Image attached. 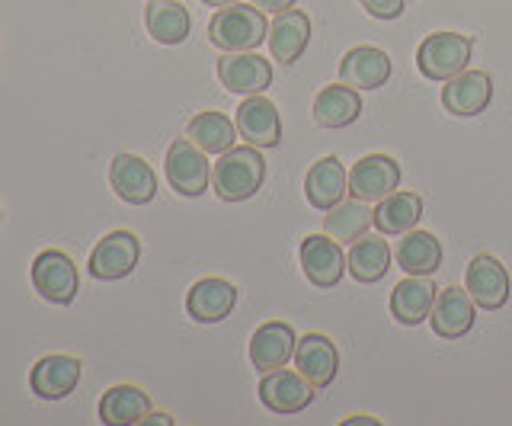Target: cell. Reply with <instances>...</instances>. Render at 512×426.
Here are the masks:
<instances>
[{"label": "cell", "instance_id": "1", "mask_svg": "<svg viewBox=\"0 0 512 426\" xmlns=\"http://www.w3.org/2000/svg\"><path fill=\"white\" fill-rule=\"evenodd\" d=\"M263 180H266V161L260 148H253V145L218 154V161L212 167V186L218 199L224 202H244L256 196Z\"/></svg>", "mask_w": 512, "mask_h": 426}, {"label": "cell", "instance_id": "2", "mask_svg": "<svg viewBox=\"0 0 512 426\" xmlns=\"http://www.w3.org/2000/svg\"><path fill=\"white\" fill-rule=\"evenodd\" d=\"M208 39L221 52H256L263 39H269L266 13L253 4L221 7L208 23Z\"/></svg>", "mask_w": 512, "mask_h": 426}, {"label": "cell", "instance_id": "3", "mask_svg": "<svg viewBox=\"0 0 512 426\" xmlns=\"http://www.w3.org/2000/svg\"><path fill=\"white\" fill-rule=\"evenodd\" d=\"M471 52H474L471 36L432 33L420 42V49H416V68H420V74L426 77V81L445 84L448 77H455L468 68Z\"/></svg>", "mask_w": 512, "mask_h": 426}, {"label": "cell", "instance_id": "4", "mask_svg": "<svg viewBox=\"0 0 512 426\" xmlns=\"http://www.w3.org/2000/svg\"><path fill=\"white\" fill-rule=\"evenodd\" d=\"M167 180L180 196H202L208 183H212V164H208V154L192 145L189 138H176L167 148Z\"/></svg>", "mask_w": 512, "mask_h": 426}, {"label": "cell", "instance_id": "5", "mask_svg": "<svg viewBox=\"0 0 512 426\" xmlns=\"http://www.w3.org/2000/svg\"><path fill=\"white\" fill-rule=\"evenodd\" d=\"M32 286H36V292L45 302L71 305L80 292V276L74 260L68 254H61V250H42L32 260Z\"/></svg>", "mask_w": 512, "mask_h": 426}, {"label": "cell", "instance_id": "6", "mask_svg": "<svg viewBox=\"0 0 512 426\" xmlns=\"http://www.w3.org/2000/svg\"><path fill=\"white\" fill-rule=\"evenodd\" d=\"M314 385L298 369H269L260 378V401L272 414H301L314 404Z\"/></svg>", "mask_w": 512, "mask_h": 426}, {"label": "cell", "instance_id": "7", "mask_svg": "<svg viewBox=\"0 0 512 426\" xmlns=\"http://www.w3.org/2000/svg\"><path fill=\"white\" fill-rule=\"evenodd\" d=\"M301 270L308 276L311 286L317 289H333L340 286V279L349 273V260L343 254L340 241H333L330 234H311L301 241Z\"/></svg>", "mask_w": 512, "mask_h": 426}, {"label": "cell", "instance_id": "8", "mask_svg": "<svg viewBox=\"0 0 512 426\" xmlns=\"http://www.w3.org/2000/svg\"><path fill=\"white\" fill-rule=\"evenodd\" d=\"M397 186H400V164L388 154H365L349 170V196L368 205L388 199L391 193H397Z\"/></svg>", "mask_w": 512, "mask_h": 426}, {"label": "cell", "instance_id": "9", "mask_svg": "<svg viewBox=\"0 0 512 426\" xmlns=\"http://www.w3.org/2000/svg\"><path fill=\"white\" fill-rule=\"evenodd\" d=\"M218 81L237 97H256L272 84V65L256 52H224L218 58Z\"/></svg>", "mask_w": 512, "mask_h": 426}, {"label": "cell", "instance_id": "10", "mask_svg": "<svg viewBox=\"0 0 512 426\" xmlns=\"http://www.w3.org/2000/svg\"><path fill=\"white\" fill-rule=\"evenodd\" d=\"M141 257V241L132 231H109L90 254V276L103 282H116L135 273Z\"/></svg>", "mask_w": 512, "mask_h": 426}, {"label": "cell", "instance_id": "11", "mask_svg": "<svg viewBox=\"0 0 512 426\" xmlns=\"http://www.w3.org/2000/svg\"><path fill=\"white\" fill-rule=\"evenodd\" d=\"M237 135L247 141L253 148H276L282 141V116L272 100H266L263 93L256 97H247L244 103L237 106Z\"/></svg>", "mask_w": 512, "mask_h": 426}, {"label": "cell", "instance_id": "12", "mask_svg": "<svg viewBox=\"0 0 512 426\" xmlns=\"http://www.w3.org/2000/svg\"><path fill=\"white\" fill-rule=\"evenodd\" d=\"M493 100V81L487 71H468L464 68L461 74L448 77L442 87V106L452 116L471 119L480 116Z\"/></svg>", "mask_w": 512, "mask_h": 426}, {"label": "cell", "instance_id": "13", "mask_svg": "<svg viewBox=\"0 0 512 426\" xmlns=\"http://www.w3.org/2000/svg\"><path fill=\"white\" fill-rule=\"evenodd\" d=\"M109 183L128 205H148L157 196V177L151 164L138 154H119L109 164Z\"/></svg>", "mask_w": 512, "mask_h": 426}, {"label": "cell", "instance_id": "14", "mask_svg": "<svg viewBox=\"0 0 512 426\" xmlns=\"http://www.w3.org/2000/svg\"><path fill=\"white\" fill-rule=\"evenodd\" d=\"M429 321H432V330H436V337L461 340V337H468V330L477 321V305L468 295V289L448 286L436 292V305H432Z\"/></svg>", "mask_w": 512, "mask_h": 426}, {"label": "cell", "instance_id": "15", "mask_svg": "<svg viewBox=\"0 0 512 426\" xmlns=\"http://www.w3.org/2000/svg\"><path fill=\"white\" fill-rule=\"evenodd\" d=\"M237 308V286L228 279L208 276L199 279L186 295V314L196 324H221Z\"/></svg>", "mask_w": 512, "mask_h": 426}, {"label": "cell", "instance_id": "16", "mask_svg": "<svg viewBox=\"0 0 512 426\" xmlns=\"http://www.w3.org/2000/svg\"><path fill=\"white\" fill-rule=\"evenodd\" d=\"M464 279H468V295L474 298L477 308L496 311L509 302V273L496 257H490V254L474 257L468 263Z\"/></svg>", "mask_w": 512, "mask_h": 426}, {"label": "cell", "instance_id": "17", "mask_svg": "<svg viewBox=\"0 0 512 426\" xmlns=\"http://www.w3.org/2000/svg\"><path fill=\"white\" fill-rule=\"evenodd\" d=\"M295 369L308 378L317 391L330 388L336 372H340V350H336V343L330 337L308 334L295 346Z\"/></svg>", "mask_w": 512, "mask_h": 426}, {"label": "cell", "instance_id": "18", "mask_svg": "<svg viewBox=\"0 0 512 426\" xmlns=\"http://www.w3.org/2000/svg\"><path fill=\"white\" fill-rule=\"evenodd\" d=\"M304 196L317 212H330L333 205H340L349 196V170L340 157H320L304 177Z\"/></svg>", "mask_w": 512, "mask_h": 426}, {"label": "cell", "instance_id": "19", "mask_svg": "<svg viewBox=\"0 0 512 426\" xmlns=\"http://www.w3.org/2000/svg\"><path fill=\"white\" fill-rule=\"evenodd\" d=\"M295 346H298V337H295L292 324L266 321L263 327H256V334L250 337V362H253V369L269 372V369L288 366V359H295Z\"/></svg>", "mask_w": 512, "mask_h": 426}, {"label": "cell", "instance_id": "20", "mask_svg": "<svg viewBox=\"0 0 512 426\" xmlns=\"http://www.w3.org/2000/svg\"><path fill=\"white\" fill-rule=\"evenodd\" d=\"M80 359L74 356H45L39 359L29 372V388L32 394H39L42 401H61L77 388L80 382Z\"/></svg>", "mask_w": 512, "mask_h": 426}, {"label": "cell", "instance_id": "21", "mask_svg": "<svg viewBox=\"0 0 512 426\" xmlns=\"http://www.w3.org/2000/svg\"><path fill=\"white\" fill-rule=\"evenodd\" d=\"M391 55L375 49V45H359V49L346 52L340 61V81L356 90H378L391 81Z\"/></svg>", "mask_w": 512, "mask_h": 426}, {"label": "cell", "instance_id": "22", "mask_svg": "<svg viewBox=\"0 0 512 426\" xmlns=\"http://www.w3.org/2000/svg\"><path fill=\"white\" fill-rule=\"evenodd\" d=\"M269 52L282 65H295V61L304 55L311 42V17L304 10H285L276 13V23L269 26Z\"/></svg>", "mask_w": 512, "mask_h": 426}, {"label": "cell", "instance_id": "23", "mask_svg": "<svg viewBox=\"0 0 512 426\" xmlns=\"http://www.w3.org/2000/svg\"><path fill=\"white\" fill-rule=\"evenodd\" d=\"M394 263L407 276H432L442 266V241L436 234L413 228L400 234V241L394 244Z\"/></svg>", "mask_w": 512, "mask_h": 426}, {"label": "cell", "instance_id": "24", "mask_svg": "<svg viewBox=\"0 0 512 426\" xmlns=\"http://www.w3.org/2000/svg\"><path fill=\"white\" fill-rule=\"evenodd\" d=\"M314 122L320 129H346L359 116H362V90L349 87V84H333L324 87L314 97Z\"/></svg>", "mask_w": 512, "mask_h": 426}, {"label": "cell", "instance_id": "25", "mask_svg": "<svg viewBox=\"0 0 512 426\" xmlns=\"http://www.w3.org/2000/svg\"><path fill=\"white\" fill-rule=\"evenodd\" d=\"M436 286L429 282V276H407L400 279L394 292H391V314L404 324V327H416L423 324L429 314H432V305H436Z\"/></svg>", "mask_w": 512, "mask_h": 426}, {"label": "cell", "instance_id": "26", "mask_svg": "<svg viewBox=\"0 0 512 426\" xmlns=\"http://www.w3.org/2000/svg\"><path fill=\"white\" fill-rule=\"evenodd\" d=\"M346 260H349L352 279L372 286V282H381L391 270V247L381 234H362L359 241H352V250L346 254Z\"/></svg>", "mask_w": 512, "mask_h": 426}, {"label": "cell", "instance_id": "27", "mask_svg": "<svg viewBox=\"0 0 512 426\" xmlns=\"http://www.w3.org/2000/svg\"><path fill=\"white\" fill-rule=\"evenodd\" d=\"M372 228H375V209L362 199H343L324 215V234H330L340 244L359 241Z\"/></svg>", "mask_w": 512, "mask_h": 426}, {"label": "cell", "instance_id": "28", "mask_svg": "<svg viewBox=\"0 0 512 426\" xmlns=\"http://www.w3.org/2000/svg\"><path fill=\"white\" fill-rule=\"evenodd\" d=\"M144 23H148V33L160 45H180L189 39V10L176 0H151L148 13H144Z\"/></svg>", "mask_w": 512, "mask_h": 426}, {"label": "cell", "instance_id": "29", "mask_svg": "<svg viewBox=\"0 0 512 426\" xmlns=\"http://www.w3.org/2000/svg\"><path fill=\"white\" fill-rule=\"evenodd\" d=\"M186 138L192 141V145H199L205 154H224V151L234 148L237 125L228 116H224V113H215V109H208V113H199V116L189 119Z\"/></svg>", "mask_w": 512, "mask_h": 426}, {"label": "cell", "instance_id": "30", "mask_svg": "<svg viewBox=\"0 0 512 426\" xmlns=\"http://www.w3.org/2000/svg\"><path fill=\"white\" fill-rule=\"evenodd\" d=\"M151 414V398L135 385H116L103 394L100 401V420L103 423H144Z\"/></svg>", "mask_w": 512, "mask_h": 426}, {"label": "cell", "instance_id": "31", "mask_svg": "<svg viewBox=\"0 0 512 426\" xmlns=\"http://www.w3.org/2000/svg\"><path fill=\"white\" fill-rule=\"evenodd\" d=\"M423 199L416 193H391L375 205V228L381 234H407L420 225Z\"/></svg>", "mask_w": 512, "mask_h": 426}, {"label": "cell", "instance_id": "32", "mask_svg": "<svg viewBox=\"0 0 512 426\" xmlns=\"http://www.w3.org/2000/svg\"><path fill=\"white\" fill-rule=\"evenodd\" d=\"M359 4L375 20H397L404 13V0H359Z\"/></svg>", "mask_w": 512, "mask_h": 426}, {"label": "cell", "instance_id": "33", "mask_svg": "<svg viewBox=\"0 0 512 426\" xmlns=\"http://www.w3.org/2000/svg\"><path fill=\"white\" fill-rule=\"evenodd\" d=\"M253 7H260L263 13H285L295 7V0H250Z\"/></svg>", "mask_w": 512, "mask_h": 426}, {"label": "cell", "instance_id": "34", "mask_svg": "<svg viewBox=\"0 0 512 426\" xmlns=\"http://www.w3.org/2000/svg\"><path fill=\"white\" fill-rule=\"evenodd\" d=\"M381 420H375V417H349V420H343V426H378Z\"/></svg>", "mask_w": 512, "mask_h": 426}, {"label": "cell", "instance_id": "35", "mask_svg": "<svg viewBox=\"0 0 512 426\" xmlns=\"http://www.w3.org/2000/svg\"><path fill=\"white\" fill-rule=\"evenodd\" d=\"M144 423H160V426H170L173 423V417H167V414H148V420Z\"/></svg>", "mask_w": 512, "mask_h": 426}, {"label": "cell", "instance_id": "36", "mask_svg": "<svg viewBox=\"0 0 512 426\" xmlns=\"http://www.w3.org/2000/svg\"><path fill=\"white\" fill-rule=\"evenodd\" d=\"M205 7H215V10H221V7H231V4H240V0H202Z\"/></svg>", "mask_w": 512, "mask_h": 426}]
</instances>
